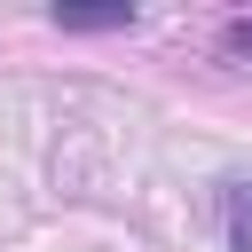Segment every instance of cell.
Instances as JSON below:
<instances>
[{
	"instance_id": "cell-1",
	"label": "cell",
	"mask_w": 252,
	"mask_h": 252,
	"mask_svg": "<svg viewBox=\"0 0 252 252\" xmlns=\"http://www.w3.org/2000/svg\"><path fill=\"white\" fill-rule=\"evenodd\" d=\"M63 32H134V8H55Z\"/></svg>"
},
{
	"instance_id": "cell-2",
	"label": "cell",
	"mask_w": 252,
	"mask_h": 252,
	"mask_svg": "<svg viewBox=\"0 0 252 252\" xmlns=\"http://www.w3.org/2000/svg\"><path fill=\"white\" fill-rule=\"evenodd\" d=\"M228 244H236V252H252V173L228 189Z\"/></svg>"
},
{
	"instance_id": "cell-3",
	"label": "cell",
	"mask_w": 252,
	"mask_h": 252,
	"mask_svg": "<svg viewBox=\"0 0 252 252\" xmlns=\"http://www.w3.org/2000/svg\"><path fill=\"white\" fill-rule=\"evenodd\" d=\"M228 55H244V63H252V16H244V24H228Z\"/></svg>"
}]
</instances>
